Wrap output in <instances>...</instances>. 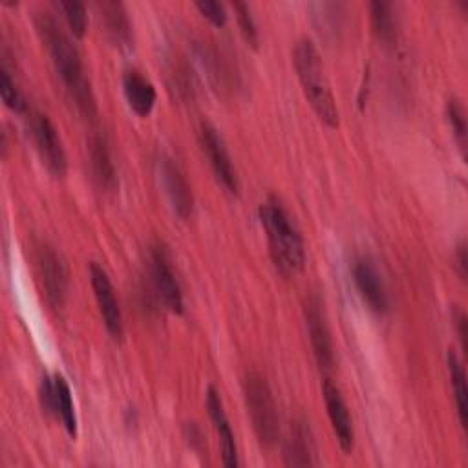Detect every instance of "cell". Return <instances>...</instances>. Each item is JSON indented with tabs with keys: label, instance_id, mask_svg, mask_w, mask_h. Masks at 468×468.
Listing matches in <instances>:
<instances>
[{
	"label": "cell",
	"instance_id": "4316f807",
	"mask_svg": "<svg viewBox=\"0 0 468 468\" xmlns=\"http://www.w3.org/2000/svg\"><path fill=\"white\" fill-rule=\"evenodd\" d=\"M453 261H455V267H457L459 276H461L463 280H466V245H464V241H461V243L457 245Z\"/></svg>",
	"mask_w": 468,
	"mask_h": 468
},
{
	"label": "cell",
	"instance_id": "cb8c5ba5",
	"mask_svg": "<svg viewBox=\"0 0 468 468\" xmlns=\"http://www.w3.org/2000/svg\"><path fill=\"white\" fill-rule=\"evenodd\" d=\"M234 7V15H236V20H238V27L241 31V37L245 38V42L252 48L258 46V27H256V22L250 15V7L249 4L245 2H234L232 4Z\"/></svg>",
	"mask_w": 468,
	"mask_h": 468
},
{
	"label": "cell",
	"instance_id": "d4e9b609",
	"mask_svg": "<svg viewBox=\"0 0 468 468\" xmlns=\"http://www.w3.org/2000/svg\"><path fill=\"white\" fill-rule=\"evenodd\" d=\"M0 95H2V101L4 104L13 110V112H24L26 110V99L22 97L20 90L16 88L15 80L9 77L7 69L2 68L0 69Z\"/></svg>",
	"mask_w": 468,
	"mask_h": 468
},
{
	"label": "cell",
	"instance_id": "52a82bcc",
	"mask_svg": "<svg viewBox=\"0 0 468 468\" xmlns=\"http://www.w3.org/2000/svg\"><path fill=\"white\" fill-rule=\"evenodd\" d=\"M88 272H90L91 289H93V294H95L104 327H106V331L110 333V336L113 340H121L122 335H124L122 313H121L113 285H112L106 271L97 261H90Z\"/></svg>",
	"mask_w": 468,
	"mask_h": 468
},
{
	"label": "cell",
	"instance_id": "4fadbf2b",
	"mask_svg": "<svg viewBox=\"0 0 468 468\" xmlns=\"http://www.w3.org/2000/svg\"><path fill=\"white\" fill-rule=\"evenodd\" d=\"M159 174H161L163 188L174 214L179 216L181 219H188L194 208V194L185 174L181 172L177 163H174V159L170 157L161 159Z\"/></svg>",
	"mask_w": 468,
	"mask_h": 468
},
{
	"label": "cell",
	"instance_id": "6da1fadb",
	"mask_svg": "<svg viewBox=\"0 0 468 468\" xmlns=\"http://www.w3.org/2000/svg\"><path fill=\"white\" fill-rule=\"evenodd\" d=\"M33 15H35L33 24L37 27V33L44 42L69 99L75 102L77 110L82 115L93 117L97 110L95 97L91 91V84L84 73L79 49L71 42L69 35L51 16V13L35 11Z\"/></svg>",
	"mask_w": 468,
	"mask_h": 468
},
{
	"label": "cell",
	"instance_id": "8992f818",
	"mask_svg": "<svg viewBox=\"0 0 468 468\" xmlns=\"http://www.w3.org/2000/svg\"><path fill=\"white\" fill-rule=\"evenodd\" d=\"M40 402L46 413L55 415L71 439L77 437V413L71 389L66 378L58 373L53 377L44 375L40 380Z\"/></svg>",
	"mask_w": 468,
	"mask_h": 468
},
{
	"label": "cell",
	"instance_id": "7a4b0ae2",
	"mask_svg": "<svg viewBox=\"0 0 468 468\" xmlns=\"http://www.w3.org/2000/svg\"><path fill=\"white\" fill-rule=\"evenodd\" d=\"M267 236L269 254L280 274L296 276L305 263V247L300 230L276 196H269L258 208Z\"/></svg>",
	"mask_w": 468,
	"mask_h": 468
},
{
	"label": "cell",
	"instance_id": "9a60e30c",
	"mask_svg": "<svg viewBox=\"0 0 468 468\" xmlns=\"http://www.w3.org/2000/svg\"><path fill=\"white\" fill-rule=\"evenodd\" d=\"M322 395H324V402H325L327 415H329L333 431L336 435V441H338L340 448L347 453V452H351L353 442H355V431H353V422H351L347 406H346L338 388L329 378H325L322 382Z\"/></svg>",
	"mask_w": 468,
	"mask_h": 468
},
{
	"label": "cell",
	"instance_id": "ffe728a7",
	"mask_svg": "<svg viewBox=\"0 0 468 468\" xmlns=\"http://www.w3.org/2000/svg\"><path fill=\"white\" fill-rule=\"evenodd\" d=\"M446 364H448V375H450V384H452V391H453V400H455V406H457L459 420H461V426L466 428V426H468L466 373H464L463 362L459 360V356L455 355L453 349L448 351V355H446Z\"/></svg>",
	"mask_w": 468,
	"mask_h": 468
},
{
	"label": "cell",
	"instance_id": "3957f363",
	"mask_svg": "<svg viewBox=\"0 0 468 468\" xmlns=\"http://www.w3.org/2000/svg\"><path fill=\"white\" fill-rule=\"evenodd\" d=\"M292 64L311 108L327 126H338V108L324 71V64L314 42L309 37L298 38L292 49Z\"/></svg>",
	"mask_w": 468,
	"mask_h": 468
},
{
	"label": "cell",
	"instance_id": "277c9868",
	"mask_svg": "<svg viewBox=\"0 0 468 468\" xmlns=\"http://www.w3.org/2000/svg\"><path fill=\"white\" fill-rule=\"evenodd\" d=\"M243 395L260 444L272 448L278 441L280 426L276 404L267 380L260 373L249 371L243 378Z\"/></svg>",
	"mask_w": 468,
	"mask_h": 468
},
{
	"label": "cell",
	"instance_id": "8fae6325",
	"mask_svg": "<svg viewBox=\"0 0 468 468\" xmlns=\"http://www.w3.org/2000/svg\"><path fill=\"white\" fill-rule=\"evenodd\" d=\"M303 314H305V325H307V333L311 338V347H313L314 358L322 369H331L335 364V353H333L331 333H329V327L325 322L322 302L316 296H311L305 302Z\"/></svg>",
	"mask_w": 468,
	"mask_h": 468
},
{
	"label": "cell",
	"instance_id": "44dd1931",
	"mask_svg": "<svg viewBox=\"0 0 468 468\" xmlns=\"http://www.w3.org/2000/svg\"><path fill=\"white\" fill-rule=\"evenodd\" d=\"M371 27L378 40L384 44H393L397 40V16L393 5L384 0H373L369 4Z\"/></svg>",
	"mask_w": 468,
	"mask_h": 468
},
{
	"label": "cell",
	"instance_id": "2e32d148",
	"mask_svg": "<svg viewBox=\"0 0 468 468\" xmlns=\"http://www.w3.org/2000/svg\"><path fill=\"white\" fill-rule=\"evenodd\" d=\"M283 461L287 466L316 464V446L305 419L292 420L289 437L283 442Z\"/></svg>",
	"mask_w": 468,
	"mask_h": 468
},
{
	"label": "cell",
	"instance_id": "83f0119b",
	"mask_svg": "<svg viewBox=\"0 0 468 468\" xmlns=\"http://www.w3.org/2000/svg\"><path fill=\"white\" fill-rule=\"evenodd\" d=\"M455 324H457V329H459L461 344H463V347H466V316H464V313H461V311L457 313Z\"/></svg>",
	"mask_w": 468,
	"mask_h": 468
},
{
	"label": "cell",
	"instance_id": "ac0fdd59",
	"mask_svg": "<svg viewBox=\"0 0 468 468\" xmlns=\"http://www.w3.org/2000/svg\"><path fill=\"white\" fill-rule=\"evenodd\" d=\"M97 7L108 38L119 48H128L132 44V26L124 5L115 0H106L99 2Z\"/></svg>",
	"mask_w": 468,
	"mask_h": 468
},
{
	"label": "cell",
	"instance_id": "9c48e42d",
	"mask_svg": "<svg viewBox=\"0 0 468 468\" xmlns=\"http://www.w3.org/2000/svg\"><path fill=\"white\" fill-rule=\"evenodd\" d=\"M201 144H203V150H205V154L208 157V163H210L218 181L230 194H238L239 181H238L236 168H234L232 161H230V155L227 152V146H225L221 135L208 122L201 124Z\"/></svg>",
	"mask_w": 468,
	"mask_h": 468
},
{
	"label": "cell",
	"instance_id": "e0dca14e",
	"mask_svg": "<svg viewBox=\"0 0 468 468\" xmlns=\"http://www.w3.org/2000/svg\"><path fill=\"white\" fill-rule=\"evenodd\" d=\"M122 93L128 106L141 117L152 112L157 97L154 84L137 69H128L122 73Z\"/></svg>",
	"mask_w": 468,
	"mask_h": 468
},
{
	"label": "cell",
	"instance_id": "d6986e66",
	"mask_svg": "<svg viewBox=\"0 0 468 468\" xmlns=\"http://www.w3.org/2000/svg\"><path fill=\"white\" fill-rule=\"evenodd\" d=\"M90 163H91L93 177L99 181V185L106 190H113L117 185L115 166L110 155L108 143L101 135H93L90 139Z\"/></svg>",
	"mask_w": 468,
	"mask_h": 468
},
{
	"label": "cell",
	"instance_id": "5b68a950",
	"mask_svg": "<svg viewBox=\"0 0 468 468\" xmlns=\"http://www.w3.org/2000/svg\"><path fill=\"white\" fill-rule=\"evenodd\" d=\"M29 130H31L35 148L42 163L46 165V168L51 172V176L64 177L68 161H66V152L55 124L49 121L48 115L35 112L29 121Z\"/></svg>",
	"mask_w": 468,
	"mask_h": 468
},
{
	"label": "cell",
	"instance_id": "7c38bea8",
	"mask_svg": "<svg viewBox=\"0 0 468 468\" xmlns=\"http://www.w3.org/2000/svg\"><path fill=\"white\" fill-rule=\"evenodd\" d=\"M353 282L362 296V300L367 303V307L377 313L384 314L389 309V300L386 292V285L382 282V276L378 274L377 267L367 258H356L351 267Z\"/></svg>",
	"mask_w": 468,
	"mask_h": 468
},
{
	"label": "cell",
	"instance_id": "ba28073f",
	"mask_svg": "<svg viewBox=\"0 0 468 468\" xmlns=\"http://www.w3.org/2000/svg\"><path fill=\"white\" fill-rule=\"evenodd\" d=\"M150 274L161 302L176 314L183 313V294L166 249L157 243L150 249Z\"/></svg>",
	"mask_w": 468,
	"mask_h": 468
},
{
	"label": "cell",
	"instance_id": "7402d4cb",
	"mask_svg": "<svg viewBox=\"0 0 468 468\" xmlns=\"http://www.w3.org/2000/svg\"><path fill=\"white\" fill-rule=\"evenodd\" d=\"M58 7L64 13V18L68 22L71 35L77 38H82L86 33V24H88L86 5L79 0H64V2H58Z\"/></svg>",
	"mask_w": 468,
	"mask_h": 468
},
{
	"label": "cell",
	"instance_id": "484cf974",
	"mask_svg": "<svg viewBox=\"0 0 468 468\" xmlns=\"http://www.w3.org/2000/svg\"><path fill=\"white\" fill-rule=\"evenodd\" d=\"M196 7L199 9V13L208 18L214 26H223L225 20H227V11H225V5L219 4V2H214V0H199L196 2Z\"/></svg>",
	"mask_w": 468,
	"mask_h": 468
},
{
	"label": "cell",
	"instance_id": "5bb4252c",
	"mask_svg": "<svg viewBox=\"0 0 468 468\" xmlns=\"http://www.w3.org/2000/svg\"><path fill=\"white\" fill-rule=\"evenodd\" d=\"M205 406L208 411V417L214 424V430L218 433L219 439V446H221V459L223 464L227 468H236L238 466V446H236V439H234V431L230 428V422L227 419L223 402L219 393L216 391L214 386L207 388V395H205Z\"/></svg>",
	"mask_w": 468,
	"mask_h": 468
},
{
	"label": "cell",
	"instance_id": "30bf717a",
	"mask_svg": "<svg viewBox=\"0 0 468 468\" xmlns=\"http://www.w3.org/2000/svg\"><path fill=\"white\" fill-rule=\"evenodd\" d=\"M37 267L48 302L53 307H60L68 291V272L60 254H57L55 249L42 245L37 250Z\"/></svg>",
	"mask_w": 468,
	"mask_h": 468
},
{
	"label": "cell",
	"instance_id": "603a6c76",
	"mask_svg": "<svg viewBox=\"0 0 468 468\" xmlns=\"http://www.w3.org/2000/svg\"><path fill=\"white\" fill-rule=\"evenodd\" d=\"M446 117L450 121V126L453 130L455 141L459 143V148L464 155L466 150V113L463 104L457 99H450L446 104Z\"/></svg>",
	"mask_w": 468,
	"mask_h": 468
}]
</instances>
